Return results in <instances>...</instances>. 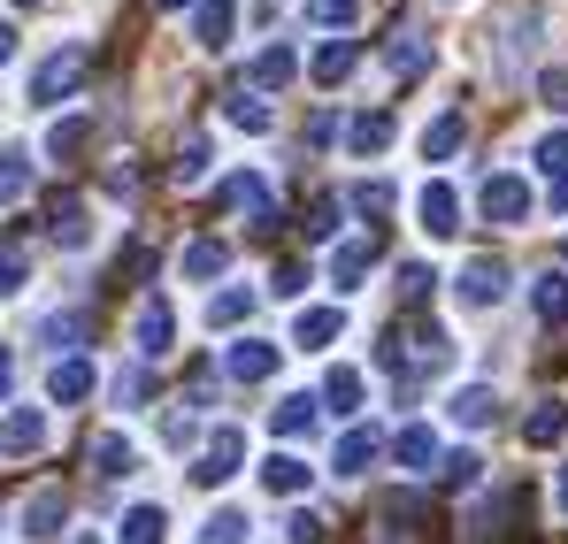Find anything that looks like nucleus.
Returning <instances> with one entry per match:
<instances>
[{
	"mask_svg": "<svg viewBox=\"0 0 568 544\" xmlns=\"http://www.w3.org/2000/svg\"><path fill=\"white\" fill-rule=\"evenodd\" d=\"M270 291H277V299H300V291H307V269H300V261H277Z\"/></svg>",
	"mask_w": 568,
	"mask_h": 544,
	"instance_id": "nucleus-46",
	"label": "nucleus"
},
{
	"mask_svg": "<svg viewBox=\"0 0 568 544\" xmlns=\"http://www.w3.org/2000/svg\"><path fill=\"white\" fill-rule=\"evenodd\" d=\"M454 291H462V307H499V299H507V269H499L491 254H476L469 269L454 276Z\"/></svg>",
	"mask_w": 568,
	"mask_h": 544,
	"instance_id": "nucleus-7",
	"label": "nucleus"
},
{
	"mask_svg": "<svg viewBox=\"0 0 568 544\" xmlns=\"http://www.w3.org/2000/svg\"><path fill=\"white\" fill-rule=\"evenodd\" d=\"M178 269H185L192 284H215V276L231 269V246H223V238H192L185 254H178Z\"/></svg>",
	"mask_w": 568,
	"mask_h": 544,
	"instance_id": "nucleus-17",
	"label": "nucleus"
},
{
	"mask_svg": "<svg viewBox=\"0 0 568 544\" xmlns=\"http://www.w3.org/2000/svg\"><path fill=\"white\" fill-rule=\"evenodd\" d=\"M523 438H530V445H561L568 438V399H538V414L523 422Z\"/></svg>",
	"mask_w": 568,
	"mask_h": 544,
	"instance_id": "nucleus-26",
	"label": "nucleus"
},
{
	"mask_svg": "<svg viewBox=\"0 0 568 544\" xmlns=\"http://www.w3.org/2000/svg\"><path fill=\"white\" fill-rule=\"evenodd\" d=\"M85 146H93V115H54V123H47V138H39V154H47V162H78Z\"/></svg>",
	"mask_w": 568,
	"mask_h": 544,
	"instance_id": "nucleus-9",
	"label": "nucleus"
},
{
	"mask_svg": "<svg viewBox=\"0 0 568 544\" xmlns=\"http://www.w3.org/2000/svg\"><path fill=\"white\" fill-rule=\"evenodd\" d=\"M530 307H538V322H568V276H538Z\"/></svg>",
	"mask_w": 568,
	"mask_h": 544,
	"instance_id": "nucleus-35",
	"label": "nucleus"
},
{
	"mask_svg": "<svg viewBox=\"0 0 568 544\" xmlns=\"http://www.w3.org/2000/svg\"><path fill=\"white\" fill-rule=\"evenodd\" d=\"M223 115H231V123H239V131H270V100H262V92H231V107H223Z\"/></svg>",
	"mask_w": 568,
	"mask_h": 544,
	"instance_id": "nucleus-37",
	"label": "nucleus"
},
{
	"mask_svg": "<svg viewBox=\"0 0 568 544\" xmlns=\"http://www.w3.org/2000/svg\"><path fill=\"white\" fill-rule=\"evenodd\" d=\"M354 62H362V47H354V39H331V47H315V62H307V70H315V85H346V78H354Z\"/></svg>",
	"mask_w": 568,
	"mask_h": 544,
	"instance_id": "nucleus-18",
	"label": "nucleus"
},
{
	"mask_svg": "<svg viewBox=\"0 0 568 544\" xmlns=\"http://www.w3.org/2000/svg\"><path fill=\"white\" fill-rule=\"evenodd\" d=\"M392 453H399V468H407V475H430V468H438V430L407 422V430L392 438Z\"/></svg>",
	"mask_w": 568,
	"mask_h": 544,
	"instance_id": "nucleus-16",
	"label": "nucleus"
},
{
	"mask_svg": "<svg viewBox=\"0 0 568 544\" xmlns=\"http://www.w3.org/2000/svg\"><path fill=\"white\" fill-rule=\"evenodd\" d=\"M62 522H70V499H62V483H39V491L23 499V537H62Z\"/></svg>",
	"mask_w": 568,
	"mask_h": 544,
	"instance_id": "nucleus-8",
	"label": "nucleus"
},
{
	"mask_svg": "<svg viewBox=\"0 0 568 544\" xmlns=\"http://www.w3.org/2000/svg\"><path fill=\"white\" fill-rule=\"evenodd\" d=\"M561 506H568V468H561Z\"/></svg>",
	"mask_w": 568,
	"mask_h": 544,
	"instance_id": "nucleus-55",
	"label": "nucleus"
},
{
	"mask_svg": "<svg viewBox=\"0 0 568 544\" xmlns=\"http://www.w3.org/2000/svg\"><path fill=\"white\" fill-rule=\"evenodd\" d=\"M338 330H346V315H338V307H300V322H292V346H300V353H323Z\"/></svg>",
	"mask_w": 568,
	"mask_h": 544,
	"instance_id": "nucleus-13",
	"label": "nucleus"
},
{
	"mask_svg": "<svg viewBox=\"0 0 568 544\" xmlns=\"http://www.w3.org/2000/svg\"><path fill=\"white\" fill-rule=\"evenodd\" d=\"M192 31H200V47H207V54H223V47H231V31H239V8H231V0H200V8H192Z\"/></svg>",
	"mask_w": 568,
	"mask_h": 544,
	"instance_id": "nucleus-12",
	"label": "nucleus"
},
{
	"mask_svg": "<svg viewBox=\"0 0 568 544\" xmlns=\"http://www.w3.org/2000/svg\"><path fill=\"white\" fill-rule=\"evenodd\" d=\"M377 230H369V238H346V246H338V254H331V284H338V291H354V284H362V276L377 269Z\"/></svg>",
	"mask_w": 568,
	"mask_h": 544,
	"instance_id": "nucleus-11",
	"label": "nucleus"
},
{
	"mask_svg": "<svg viewBox=\"0 0 568 544\" xmlns=\"http://www.w3.org/2000/svg\"><path fill=\"white\" fill-rule=\"evenodd\" d=\"M362 16V0H307V23H323V31H346Z\"/></svg>",
	"mask_w": 568,
	"mask_h": 544,
	"instance_id": "nucleus-39",
	"label": "nucleus"
},
{
	"mask_svg": "<svg viewBox=\"0 0 568 544\" xmlns=\"http://www.w3.org/2000/svg\"><path fill=\"white\" fill-rule=\"evenodd\" d=\"M47 391H54V407H78V399L93 391V361H85V353H78V361H54Z\"/></svg>",
	"mask_w": 568,
	"mask_h": 544,
	"instance_id": "nucleus-22",
	"label": "nucleus"
},
{
	"mask_svg": "<svg viewBox=\"0 0 568 544\" xmlns=\"http://www.w3.org/2000/svg\"><path fill=\"white\" fill-rule=\"evenodd\" d=\"M292 78H300V54H292V47H262L254 70H246V92H277V85H292Z\"/></svg>",
	"mask_w": 568,
	"mask_h": 544,
	"instance_id": "nucleus-15",
	"label": "nucleus"
},
{
	"mask_svg": "<svg viewBox=\"0 0 568 544\" xmlns=\"http://www.w3.org/2000/svg\"><path fill=\"white\" fill-rule=\"evenodd\" d=\"M93 468L100 475H131V468H139V445H131L123 430H108V438H93Z\"/></svg>",
	"mask_w": 568,
	"mask_h": 544,
	"instance_id": "nucleus-29",
	"label": "nucleus"
},
{
	"mask_svg": "<svg viewBox=\"0 0 568 544\" xmlns=\"http://www.w3.org/2000/svg\"><path fill=\"white\" fill-rule=\"evenodd\" d=\"M246 530H254V522H246L239 506H215V514L200 522V544H246Z\"/></svg>",
	"mask_w": 568,
	"mask_h": 544,
	"instance_id": "nucleus-33",
	"label": "nucleus"
},
{
	"mask_svg": "<svg viewBox=\"0 0 568 544\" xmlns=\"http://www.w3.org/2000/svg\"><path fill=\"white\" fill-rule=\"evenodd\" d=\"M39 338L54 346V361H78V346H85V315H78V307H70V315H47Z\"/></svg>",
	"mask_w": 568,
	"mask_h": 544,
	"instance_id": "nucleus-28",
	"label": "nucleus"
},
{
	"mask_svg": "<svg viewBox=\"0 0 568 544\" xmlns=\"http://www.w3.org/2000/svg\"><path fill=\"white\" fill-rule=\"evenodd\" d=\"M284 537H292V544H323V537H331V522H323V514H307V506H300V514H292V522H284Z\"/></svg>",
	"mask_w": 568,
	"mask_h": 544,
	"instance_id": "nucleus-43",
	"label": "nucleus"
},
{
	"mask_svg": "<svg viewBox=\"0 0 568 544\" xmlns=\"http://www.w3.org/2000/svg\"><path fill=\"white\" fill-rule=\"evenodd\" d=\"M462 138H469V123H462V107H446V115L423 131V162H454V154H462Z\"/></svg>",
	"mask_w": 568,
	"mask_h": 544,
	"instance_id": "nucleus-19",
	"label": "nucleus"
},
{
	"mask_svg": "<svg viewBox=\"0 0 568 544\" xmlns=\"http://www.w3.org/2000/svg\"><path fill=\"white\" fill-rule=\"evenodd\" d=\"M546 100H554V107H568V78H546Z\"/></svg>",
	"mask_w": 568,
	"mask_h": 544,
	"instance_id": "nucleus-50",
	"label": "nucleus"
},
{
	"mask_svg": "<svg viewBox=\"0 0 568 544\" xmlns=\"http://www.w3.org/2000/svg\"><path fill=\"white\" fill-rule=\"evenodd\" d=\"M354 207H362V215H384V207H392V184H354Z\"/></svg>",
	"mask_w": 568,
	"mask_h": 544,
	"instance_id": "nucleus-47",
	"label": "nucleus"
},
{
	"mask_svg": "<svg viewBox=\"0 0 568 544\" xmlns=\"http://www.w3.org/2000/svg\"><path fill=\"white\" fill-rule=\"evenodd\" d=\"M346 146H354V154H384V146H392V115H354V123H346Z\"/></svg>",
	"mask_w": 568,
	"mask_h": 544,
	"instance_id": "nucleus-30",
	"label": "nucleus"
},
{
	"mask_svg": "<svg viewBox=\"0 0 568 544\" xmlns=\"http://www.w3.org/2000/svg\"><path fill=\"white\" fill-rule=\"evenodd\" d=\"M430 284H438V276H430V269H415V261L399 269V291H407V299H430Z\"/></svg>",
	"mask_w": 568,
	"mask_h": 544,
	"instance_id": "nucleus-48",
	"label": "nucleus"
},
{
	"mask_svg": "<svg viewBox=\"0 0 568 544\" xmlns=\"http://www.w3.org/2000/svg\"><path fill=\"white\" fill-rule=\"evenodd\" d=\"M47 230H54V246H85L93 238V215H85V199H54V215H47Z\"/></svg>",
	"mask_w": 568,
	"mask_h": 544,
	"instance_id": "nucleus-20",
	"label": "nucleus"
},
{
	"mask_svg": "<svg viewBox=\"0 0 568 544\" xmlns=\"http://www.w3.org/2000/svg\"><path fill=\"white\" fill-rule=\"evenodd\" d=\"M476 207H484V223H499V230H523V223H530V184L515 177V170H499V177H484Z\"/></svg>",
	"mask_w": 568,
	"mask_h": 544,
	"instance_id": "nucleus-1",
	"label": "nucleus"
},
{
	"mask_svg": "<svg viewBox=\"0 0 568 544\" xmlns=\"http://www.w3.org/2000/svg\"><path fill=\"white\" fill-rule=\"evenodd\" d=\"M108 192H115V199H131V192H139V170H131V162H115V170H108Z\"/></svg>",
	"mask_w": 568,
	"mask_h": 544,
	"instance_id": "nucleus-49",
	"label": "nucleus"
},
{
	"mask_svg": "<svg viewBox=\"0 0 568 544\" xmlns=\"http://www.w3.org/2000/svg\"><path fill=\"white\" fill-rule=\"evenodd\" d=\"M384 62H392V78H423V70H430V47H423L415 31H399V39L384 47Z\"/></svg>",
	"mask_w": 568,
	"mask_h": 544,
	"instance_id": "nucleus-32",
	"label": "nucleus"
},
{
	"mask_svg": "<svg viewBox=\"0 0 568 544\" xmlns=\"http://www.w3.org/2000/svg\"><path fill=\"white\" fill-rule=\"evenodd\" d=\"M78 544H100V537H78Z\"/></svg>",
	"mask_w": 568,
	"mask_h": 544,
	"instance_id": "nucleus-57",
	"label": "nucleus"
},
{
	"mask_svg": "<svg viewBox=\"0 0 568 544\" xmlns=\"http://www.w3.org/2000/svg\"><path fill=\"white\" fill-rule=\"evenodd\" d=\"M415 215H423V238H454V230H462V192L446 177H430L415 192Z\"/></svg>",
	"mask_w": 568,
	"mask_h": 544,
	"instance_id": "nucleus-5",
	"label": "nucleus"
},
{
	"mask_svg": "<svg viewBox=\"0 0 568 544\" xmlns=\"http://www.w3.org/2000/svg\"><path fill=\"white\" fill-rule=\"evenodd\" d=\"M377 453H384V438L369 430V422H354V430L338 438V453H331V475H362V468H369Z\"/></svg>",
	"mask_w": 568,
	"mask_h": 544,
	"instance_id": "nucleus-14",
	"label": "nucleus"
},
{
	"mask_svg": "<svg viewBox=\"0 0 568 544\" xmlns=\"http://www.w3.org/2000/svg\"><path fill=\"white\" fill-rule=\"evenodd\" d=\"M170 338H178V322H170V299H162V291H146V299H139V322H131V346H139V361H162V353H170Z\"/></svg>",
	"mask_w": 568,
	"mask_h": 544,
	"instance_id": "nucleus-4",
	"label": "nucleus"
},
{
	"mask_svg": "<svg viewBox=\"0 0 568 544\" xmlns=\"http://www.w3.org/2000/svg\"><path fill=\"white\" fill-rule=\"evenodd\" d=\"M223 207H239V215H262V223H270V184L254 177V170H239V177L223 184Z\"/></svg>",
	"mask_w": 568,
	"mask_h": 544,
	"instance_id": "nucleus-25",
	"label": "nucleus"
},
{
	"mask_svg": "<svg viewBox=\"0 0 568 544\" xmlns=\"http://www.w3.org/2000/svg\"><path fill=\"white\" fill-rule=\"evenodd\" d=\"M108 391H115V407L131 414V407H139V399L154 391V376H146V361H139V368H115V383H108Z\"/></svg>",
	"mask_w": 568,
	"mask_h": 544,
	"instance_id": "nucleus-38",
	"label": "nucleus"
},
{
	"mask_svg": "<svg viewBox=\"0 0 568 544\" xmlns=\"http://www.w3.org/2000/svg\"><path fill=\"white\" fill-rule=\"evenodd\" d=\"M154 8H170V16H178V8H200V0H154Z\"/></svg>",
	"mask_w": 568,
	"mask_h": 544,
	"instance_id": "nucleus-53",
	"label": "nucleus"
},
{
	"mask_svg": "<svg viewBox=\"0 0 568 544\" xmlns=\"http://www.w3.org/2000/svg\"><path fill=\"white\" fill-rule=\"evenodd\" d=\"M85 62H93L85 47H54V54L31 70V100H70V92L85 85Z\"/></svg>",
	"mask_w": 568,
	"mask_h": 544,
	"instance_id": "nucleus-2",
	"label": "nucleus"
},
{
	"mask_svg": "<svg viewBox=\"0 0 568 544\" xmlns=\"http://www.w3.org/2000/svg\"><path fill=\"white\" fill-rule=\"evenodd\" d=\"M315 407H323V399H307V391H292V399H277V414H270V430H277L284 445H292V438H307V430H315Z\"/></svg>",
	"mask_w": 568,
	"mask_h": 544,
	"instance_id": "nucleus-23",
	"label": "nucleus"
},
{
	"mask_svg": "<svg viewBox=\"0 0 568 544\" xmlns=\"http://www.w3.org/2000/svg\"><path fill=\"white\" fill-rule=\"evenodd\" d=\"M239 460H246V438H239V430H215V438L200 445V460H192V483H200V491H215V483H231V475H239Z\"/></svg>",
	"mask_w": 568,
	"mask_h": 544,
	"instance_id": "nucleus-3",
	"label": "nucleus"
},
{
	"mask_svg": "<svg viewBox=\"0 0 568 544\" xmlns=\"http://www.w3.org/2000/svg\"><path fill=\"white\" fill-rule=\"evenodd\" d=\"M300 230H307V238H315V246H323V238H331V230H338V199H315V207H307V223H300Z\"/></svg>",
	"mask_w": 568,
	"mask_h": 544,
	"instance_id": "nucleus-45",
	"label": "nucleus"
},
{
	"mask_svg": "<svg viewBox=\"0 0 568 544\" xmlns=\"http://www.w3.org/2000/svg\"><path fill=\"white\" fill-rule=\"evenodd\" d=\"M223 376H231V383H270V376H277V346H262V338H239V346L223 353Z\"/></svg>",
	"mask_w": 568,
	"mask_h": 544,
	"instance_id": "nucleus-10",
	"label": "nucleus"
},
{
	"mask_svg": "<svg viewBox=\"0 0 568 544\" xmlns=\"http://www.w3.org/2000/svg\"><path fill=\"white\" fill-rule=\"evenodd\" d=\"M39 445H47V407H8V414H0V453L31 460Z\"/></svg>",
	"mask_w": 568,
	"mask_h": 544,
	"instance_id": "nucleus-6",
	"label": "nucleus"
},
{
	"mask_svg": "<svg viewBox=\"0 0 568 544\" xmlns=\"http://www.w3.org/2000/svg\"><path fill=\"white\" fill-rule=\"evenodd\" d=\"M476 468H484L476 453H454V460H438V475H446V491H469V483H476Z\"/></svg>",
	"mask_w": 568,
	"mask_h": 544,
	"instance_id": "nucleus-44",
	"label": "nucleus"
},
{
	"mask_svg": "<svg viewBox=\"0 0 568 544\" xmlns=\"http://www.w3.org/2000/svg\"><path fill=\"white\" fill-rule=\"evenodd\" d=\"M16 8H39V0H16Z\"/></svg>",
	"mask_w": 568,
	"mask_h": 544,
	"instance_id": "nucleus-56",
	"label": "nucleus"
},
{
	"mask_svg": "<svg viewBox=\"0 0 568 544\" xmlns=\"http://www.w3.org/2000/svg\"><path fill=\"white\" fill-rule=\"evenodd\" d=\"M491 414H499V391H491V383H469V391H454V422H462V430H484Z\"/></svg>",
	"mask_w": 568,
	"mask_h": 544,
	"instance_id": "nucleus-27",
	"label": "nucleus"
},
{
	"mask_svg": "<svg viewBox=\"0 0 568 544\" xmlns=\"http://www.w3.org/2000/svg\"><path fill=\"white\" fill-rule=\"evenodd\" d=\"M23 276H31L23 246H0V299H16V291H23Z\"/></svg>",
	"mask_w": 568,
	"mask_h": 544,
	"instance_id": "nucleus-42",
	"label": "nucleus"
},
{
	"mask_svg": "<svg viewBox=\"0 0 568 544\" xmlns=\"http://www.w3.org/2000/svg\"><path fill=\"white\" fill-rule=\"evenodd\" d=\"M0 62H16V31L8 23H0Z\"/></svg>",
	"mask_w": 568,
	"mask_h": 544,
	"instance_id": "nucleus-52",
	"label": "nucleus"
},
{
	"mask_svg": "<svg viewBox=\"0 0 568 544\" xmlns=\"http://www.w3.org/2000/svg\"><path fill=\"white\" fill-rule=\"evenodd\" d=\"M554 207H568V177H561V184H554Z\"/></svg>",
	"mask_w": 568,
	"mask_h": 544,
	"instance_id": "nucleus-54",
	"label": "nucleus"
},
{
	"mask_svg": "<svg viewBox=\"0 0 568 544\" xmlns=\"http://www.w3.org/2000/svg\"><path fill=\"white\" fill-rule=\"evenodd\" d=\"M262 491L300 499V491H307V460H300V453H270V460H262Z\"/></svg>",
	"mask_w": 568,
	"mask_h": 544,
	"instance_id": "nucleus-21",
	"label": "nucleus"
},
{
	"mask_svg": "<svg viewBox=\"0 0 568 544\" xmlns=\"http://www.w3.org/2000/svg\"><path fill=\"white\" fill-rule=\"evenodd\" d=\"M23 192H31V162H23L16 146H0V207H16Z\"/></svg>",
	"mask_w": 568,
	"mask_h": 544,
	"instance_id": "nucleus-34",
	"label": "nucleus"
},
{
	"mask_svg": "<svg viewBox=\"0 0 568 544\" xmlns=\"http://www.w3.org/2000/svg\"><path fill=\"white\" fill-rule=\"evenodd\" d=\"M538 170H546V184L568 177V131H546V138H538Z\"/></svg>",
	"mask_w": 568,
	"mask_h": 544,
	"instance_id": "nucleus-40",
	"label": "nucleus"
},
{
	"mask_svg": "<svg viewBox=\"0 0 568 544\" xmlns=\"http://www.w3.org/2000/svg\"><path fill=\"white\" fill-rule=\"evenodd\" d=\"M246 315H254V291H215V299H207V322H215V330H239Z\"/></svg>",
	"mask_w": 568,
	"mask_h": 544,
	"instance_id": "nucleus-36",
	"label": "nucleus"
},
{
	"mask_svg": "<svg viewBox=\"0 0 568 544\" xmlns=\"http://www.w3.org/2000/svg\"><path fill=\"white\" fill-rule=\"evenodd\" d=\"M362 391H369L362 368H331V376H323V407H331V414H362Z\"/></svg>",
	"mask_w": 568,
	"mask_h": 544,
	"instance_id": "nucleus-24",
	"label": "nucleus"
},
{
	"mask_svg": "<svg viewBox=\"0 0 568 544\" xmlns=\"http://www.w3.org/2000/svg\"><path fill=\"white\" fill-rule=\"evenodd\" d=\"M561 254H568V246H561Z\"/></svg>",
	"mask_w": 568,
	"mask_h": 544,
	"instance_id": "nucleus-58",
	"label": "nucleus"
},
{
	"mask_svg": "<svg viewBox=\"0 0 568 544\" xmlns=\"http://www.w3.org/2000/svg\"><path fill=\"white\" fill-rule=\"evenodd\" d=\"M170 177H178V184H200V177H207V138H185V146H178Z\"/></svg>",
	"mask_w": 568,
	"mask_h": 544,
	"instance_id": "nucleus-41",
	"label": "nucleus"
},
{
	"mask_svg": "<svg viewBox=\"0 0 568 544\" xmlns=\"http://www.w3.org/2000/svg\"><path fill=\"white\" fill-rule=\"evenodd\" d=\"M162 530H170L162 506H131V514L115 522V544H162Z\"/></svg>",
	"mask_w": 568,
	"mask_h": 544,
	"instance_id": "nucleus-31",
	"label": "nucleus"
},
{
	"mask_svg": "<svg viewBox=\"0 0 568 544\" xmlns=\"http://www.w3.org/2000/svg\"><path fill=\"white\" fill-rule=\"evenodd\" d=\"M8 391H16V361L0 353V399H8Z\"/></svg>",
	"mask_w": 568,
	"mask_h": 544,
	"instance_id": "nucleus-51",
	"label": "nucleus"
}]
</instances>
